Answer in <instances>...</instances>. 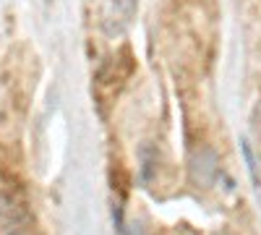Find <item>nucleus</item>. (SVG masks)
<instances>
[{
    "label": "nucleus",
    "mask_w": 261,
    "mask_h": 235,
    "mask_svg": "<svg viewBox=\"0 0 261 235\" xmlns=\"http://www.w3.org/2000/svg\"><path fill=\"white\" fill-rule=\"evenodd\" d=\"M136 16V0H105L99 8V27L105 34H123Z\"/></svg>",
    "instance_id": "obj_1"
},
{
    "label": "nucleus",
    "mask_w": 261,
    "mask_h": 235,
    "mask_svg": "<svg viewBox=\"0 0 261 235\" xmlns=\"http://www.w3.org/2000/svg\"><path fill=\"white\" fill-rule=\"evenodd\" d=\"M241 152H243V157H246V167H248V175H251L253 186L258 188V186H261V175H258V162H256V157H253V149H251L248 139H241Z\"/></svg>",
    "instance_id": "obj_2"
},
{
    "label": "nucleus",
    "mask_w": 261,
    "mask_h": 235,
    "mask_svg": "<svg viewBox=\"0 0 261 235\" xmlns=\"http://www.w3.org/2000/svg\"><path fill=\"white\" fill-rule=\"evenodd\" d=\"M123 235H144V230H141V225L134 222V225H125L123 227Z\"/></svg>",
    "instance_id": "obj_3"
}]
</instances>
